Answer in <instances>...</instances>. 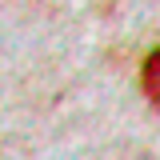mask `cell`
I'll return each mask as SVG.
<instances>
[{
	"label": "cell",
	"mask_w": 160,
	"mask_h": 160,
	"mask_svg": "<svg viewBox=\"0 0 160 160\" xmlns=\"http://www.w3.org/2000/svg\"><path fill=\"white\" fill-rule=\"evenodd\" d=\"M140 88H144L148 104L160 112V48H156V52H148V60L140 64Z\"/></svg>",
	"instance_id": "1"
}]
</instances>
